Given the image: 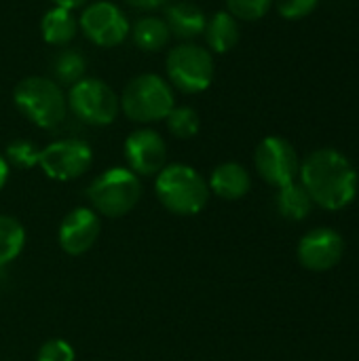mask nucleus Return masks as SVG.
I'll use <instances>...</instances> for the list:
<instances>
[{
    "label": "nucleus",
    "instance_id": "obj_1",
    "mask_svg": "<svg viewBox=\"0 0 359 361\" xmlns=\"http://www.w3.org/2000/svg\"><path fill=\"white\" fill-rule=\"evenodd\" d=\"M298 182L309 192L313 205L326 212L345 209L353 203L359 190L355 167L334 148H320L300 161Z\"/></svg>",
    "mask_w": 359,
    "mask_h": 361
},
{
    "label": "nucleus",
    "instance_id": "obj_2",
    "mask_svg": "<svg viewBox=\"0 0 359 361\" xmlns=\"http://www.w3.org/2000/svg\"><path fill=\"white\" fill-rule=\"evenodd\" d=\"M154 195L159 203L176 216H197L209 201L207 180L186 163L165 165L154 180Z\"/></svg>",
    "mask_w": 359,
    "mask_h": 361
},
{
    "label": "nucleus",
    "instance_id": "obj_3",
    "mask_svg": "<svg viewBox=\"0 0 359 361\" xmlns=\"http://www.w3.org/2000/svg\"><path fill=\"white\" fill-rule=\"evenodd\" d=\"M15 108L36 127L55 129L68 116V99L61 87L47 76H25L13 89Z\"/></svg>",
    "mask_w": 359,
    "mask_h": 361
},
{
    "label": "nucleus",
    "instance_id": "obj_4",
    "mask_svg": "<svg viewBox=\"0 0 359 361\" xmlns=\"http://www.w3.org/2000/svg\"><path fill=\"white\" fill-rule=\"evenodd\" d=\"M118 102L129 121L148 125L165 121L176 106V95L171 85L159 74H138L125 85Z\"/></svg>",
    "mask_w": 359,
    "mask_h": 361
},
{
    "label": "nucleus",
    "instance_id": "obj_5",
    "mask_svg": "<svg viewBox=\"0 0 359 361\" xmlns=\"http://www.w3.org/2000/svg\"><path fill=\"white\" fill-rule=\"evenodd\" d=\"M91 209L106 218L127 216L142 199V182L127 167H110L102 171L87 188Z\"/></svg>",
    "mask_w": 359,
    "mask_h": 361
},
{
    "label": "nucleus",
    "instance_id": "obj_6",
    "mask_svg": "<svg viewBox=\"0 0 359 361\" xmlns=\"http://www.w3.org/2000/svg\"><path fill=\"white\" fill-rule=\"evenodd\" d=\"M167 82L182 93L195 95L209 89L214 80V57L212 51L197 42H180L169 49L165 59Z\"/></svg>",
    "mask_w": 359,
    "mask_h": 361
},
{
    "label": "nucleus",
    "instance_id": "obj_7",
    "mask_svg": "<svg viewBox=\"0 0 359 361\" xmlns=\"http://www.w3.org/2000/svg\"><path fill=\"white\" fill-rule=\"evenodd\" d=\"M66 99L70 112L78 121L93 127H106L114 123L121 110L118 95L112 91V87H108L99 78H89V76L74 82Z\"/></svg>",
    "mask_w": 359,
    "mask_h": 361
},
{
    "label": "nucleus",
    "instance_id": "obj_8",
    "mask_svg": "<svg viewBox=\"0 0 359 361\" xmlns=\"http://www.w3.org/2000/svg\"><path fill=\"white\" fill-rule=\"evenodd\" d=\"M78 30L93 44L112 49L127 40L131 32V23L118 4L110 0H95L83 8L78 17Z\"/></svg>",
    "mask_w": 359,
    "mask_h": 361
},
{
    "label": "nucleus",
    "instance_id": "obj_9",
    "mask_svg": "<svg viewBox=\"0 0 359 361\" xmlns=\"http://www.w3.org/2000/svg\"><path fill=\"white\" fill-rule=\"evenodd\" d=\"M93 163V150L87 142L68 137L51 142L38 152V167L47 178L57 182H70L87 173Z\"/></svg>",
    "mask_w": 359,
    "mask_h": 361
},
{
    "label": "nucleus",
    "instance_id": "obj_10",
    "mask_svg": "<svg viewBox=\"0 0 359 361\" xmlns=\"http://www.w3.org/2000/svg\"><path fill=\"white\" fill-rule=\"evenodd\" d=\"M254 165L258 176L275 188L296 182L300 171L296 148L279 135H269L256 146Z\"/></svg>",
    "mask_w": 359,
    "mask_h": 361
},
{
    "label": "nucleus",
    "instance_id": "obj_11",
    "mask_svg": "<svg viewBox=\"0 0 359 361\" xmlns=\"http://www.w3.org/2000/svg\"><path fill=\"white\" fill-rule=\"evenodd\" d=\"M298 262L311 273H326L339 267L345 256V239L330 226H317L303 235L296 250Z\"/></svg>",
    "mask_w": 359,
    "mask_h": 361
},
{
    "label": "nucleus",
    "instance_id": "obj_12",
    "mask_svg": "<svg viewBox=\"0 0 359 361\" xmlns=\"http://www.w3.org/2000/svg\"><path fill=\"white\" fill-rule=\"evenodd\" d=\"M127 169L135 176H157L167 165V144L154 129H135L123 144Z\"/></svg>",
    "mask_w": 359,
    "mask_h": 361
},
{
    "label": "nucleus",
    "instance_id": "obj_13",
    "mask_svg": "<svg viewBox=\"0 0 359 361\" xmlns=\"http://www.w3.org/2000/svg\"><path fill=\"white\" fill-rule=\"evenodd\" d=\"M102 235V216L91 207H74L68 212L57 228L59 247L68 256L87 254Z\"/></svg>",
    "mask_w": 359,
    "mask_h": 361
},
{
    "label": "nucleus",
    "instance_id": "obj_14",
    "mask_svg": "<svg viewBox=\"0 0 359 361\" xmlns=\"http://www.w3.org/2000/svg\"><path fill=\"white\" fill-rule=\"evenodd\" d=\"M207 186H209V192H214L216 197L224 201H237L250 192L252 176L241 163L226 161L214 167V171L209 173Z\"/></svg>",
    "mask_w": 359,
    "mask_h": 361
},
{
    "label": "nucleus",
    "instance_id": "obj_15",
    "mask_svg": "<svg viewBox=\"0 0 359 361\" xmlns=\"http://www.w3.org/2000/svg\"><path fill=\"white\" fill-rule=\"evenodd\" d=\"M165 23L171 32L174 38L182 40V42H190L193 38L201 36L207 23V17L203 13L201 6H197L195 2L188 0H180L174 2L165 8Z\"/></svg>",
    "mask_w": 359,
    "mask_h": 361
},
{
    "label": "nucleus",
    "instance_id": "obj_16",
    "mask_svg": "<svg viewBox=\"0 0 359 361\" xmlns=\"http://www.w3.org/2000/svg\"><path fill=\"white\" fill-rule=\"evenodd\" d=\"M78 32V19L72 11L61 6H51L40 19V34L51 47H66L74 40Z\"/></svg>",
    "mask_w": 359,
    "mask_h": 361
},
{
    "label": "nucleus",
    "instance_id": "obj_17",
    "mask_svg": "<svg viewBox=\"0 0 359 361\" xmlns=\"http://www.w3.org/2000/svg\"><path fill=\"white\" fill-rule=\"evenodd\" d=\"M239 21L229 11L214 13L203 30L207 49L214 53H229L239 42Z\"/></svg>",
    "mask_w": 359,
    "mask_h": 361
},
{
    "label": "nucleus",
    "instance_id": "obj_18",
    "mask_svg": "<svg viewBox=\"0 0 359 361\" xmlns=\"http://www.w3.org/2000/svg\"><path fill=\"white\" fill-rule=\"evenodd\" d=\"M129 36L133 38L135 47L146 53L161 51L171 40V32H169L165 19L157 17V15H144V17L135 19V23H131Z\"/></svg>",
    "mask_w": 359,
    "mask_h": 361
},
{
    "label": "nucleus",
    "instance_id": "obj_19",
    "mask_svg": "<svg viewBox=\"0 0 359 361\" xmlns=\"http://www.w3.org/2000/svg\"><path fill=\"white\" fill-rule=\"evenodd\" d=\"M275 207L281 218H286L290 222H303L305 218H309V214L313 209V201L300 182H292V184L277 188Z\"/></svg>",
    "mask_w": 359,
    "mask_h": 361
},
{
    "label": "nucleus",
    "instance_id": "obj_20",
    "mask_svg": "<svg viewBox=\"0 0 359 361\" xmlns=\"http://www.w3.org/2000/svg\"><path fill=\"white\" fill-rule=\"evenodd\" d=\"M25 228L23 224L6 214H0V269L11 264L25 247Z\"/></svg>",
    "mask_w": 359,
    "mask_h": 361
},
{
    "label": "nucleus",
    "instance_id": "obj_21",
    "mask_svg": "<svg viewBox=\"0 0 359 361\" xmlns=\"http://www.w3.org/2000/svg\"><path fill=\"white\" fill-rule=\"evenodd\" d=\"M85 70H87L85 55L76 49H61L51 61L53 80L59 87L61 85L72 87L74 82H78L80 78H85Z\"/></svg>",
    "mask_w": 359,
    "mask_h": 361
},
{
    "label": "nucleus",
    "instance_id": "obj_22",
    "mask_svg": "<svg viewBox=\"0 0 359 361\" xmlns=\"http://www.w3.org/2000/svg\"><path fill=\"white\" fill-rule=\"evenodd\" d=\"M167 129L178 140H190L201 129L199 112L190 106H174V110L165 116Z\"/></svg>",
    "mask_w": 359,
    "mask_h": 361
},
{
    "label": "nucleus",
    "instance_id": "obj_23",
    "mask_svg": "<svg viewBox=\"0 0 359 361\" xmlns=\"http://www.w3.org/2000/svg\"><path fill=\"white\" fill-rule=\"evenodd\" d=\"M38 152L40 148L30 142V140H15L6 146L4 150V159L8 163V167H17V169H32L38 165Z\"/></svg>",
    "mask_w": 359,
    "mask_h": 361
},
{
    "label": "nucleus",
    "instance_id": "obj_24",
    "mask_svg": "<svg viewBox=\"0 0 359 361\" xmlns=\"http://www.w3.org/2000/svg\"><path fill=\"white\" fill-rule=\"evenodd\" d=\"M271 6H273V0H226V11L237 21L262 19Z\"/></svg>",
    "mask_w": 359,
    "mask_h": 361
},
{
    "label": "nucleus",
    "instance_id": "obj_25",
    "mask_svg": "<svg viewBox=\"0 0 359 361\" xmlns=\"http://www.w3.org/2000/svg\"><path fill=\"white\" fill-rule=\"evenodd\" d=\"M36 361H76V351L63 338H49L38 347Z\"/></svg>",
    "mask_w": 359,
    "mask_h": 361
},
{
    "label": "nucleus",
    "instance_id": "obj_26",
    "mask_svg": "<svg viewBox=\"0 0 359 361\" xmlns=\"http://www.w3.org/2000/svg\"><path fill=\"white\" fill-rule=\"evenodd\" d=\"M273 2L284 19H303L311 15V11L317 6L320 0H273Z\"/></svg>",
    "mask_w": 359,
    "mask_h": 361
},
{
    "label": "nucleus",
    "instance_id": "obj_27",
    "mask_svg": "<svg viewBox=\"0 0 359 361\" xmlns=\"http://www.w3.org/2000/svg\"><path fill=\"white\" fill-rule=\"evenodd\" d=\"M129 6L138 8V11H154L159 6H165L169 0H125Z\"/></svg>",
    "mask_w": 359,
    "mask_h": 361
},
{
    "label": "nucleus",
    "instance_id": "obj_28",
    "mask_svg": "<svg viewBox=\"0 0 359 361\" xmlns=\"http://www.w3.org/2000/svg\"><path fill=\"white\" fill-rule=\"evenodd\" d=\"M53 6H61V8H68V11H74V8H80L85 6L89 0H51Z\"/></svg>",
    "mask_w": 359,
    "mask_h": 361
},
{
    "label": "nucleus",
    "instance_id": "obj_29",
    "mask_svg": "<svg viewBox=\"0 0 359 361\" xmlns=\"http://www.w3.org/2000/svg\"><path fill=\"white\" fill-rule=\"evenodd\" d=\"M8 173H11V167H8L4 154H0V190L4 188V184H6V180H8Z\"/></svg>",
    "mask_w": 359,
    "mask_h": 361
}]
</instances>
